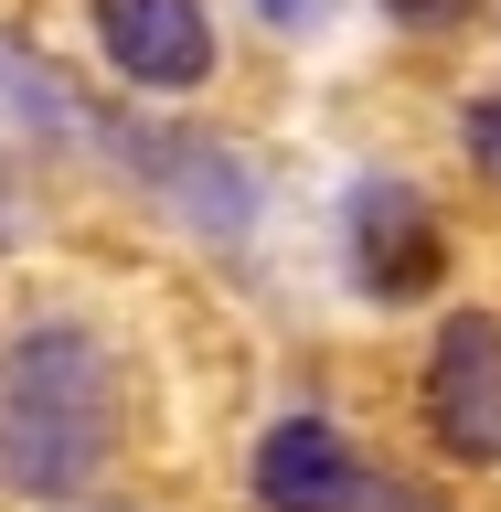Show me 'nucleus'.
Instances as JSON below:
<instances>
[{
    "label": "nucleus",
    "mask_w": 501,
    "mask_h": 512,
    "mask_svg": "<svg viewBox=\"0 0 501 512\" xmlns=\"http://www.w3.org/2000/svg\"><path fill=\"white\" fill-rule=\"evenodd\" d=\"M118 448V363L86 320H32L0 352V480L32 502L86 491Z\"/></svg>",
    "instance_id": "1"
},
{
    "label": "nucleus",
    "mask_w": 501,
    "mask_h": 512,
    "mask_svg": "<svg viewBox=\"0 0 501 512\" xmlns=\"http://www.w3.org/2000/svg\"><path fill=\"white\" fill-rule=\"evenodd\" d=\"M427 416L459 459H501V320L459 310L438 331V363H427Z\"/></svg>",
    "instance_id": "2"
},
{
    "label": "nucleus",
    "mask_w": 501,
    "mask_h": 512,
    "mask_svg": "<svg viewBox=\"0 0 501 512\" xmlns=\"http://www.w3.org/2000/svg\"><path fill=\"white\" fill-rule=\"evenodd\" d=\"M96 32H107L118 75H139V86H203V64H214L203 0H96Z\"/></svg>",
    "instance_id": "3"
},
{
    "label": "nucleus",
    "mask_w": 501,
    "mask_h": 512,
    "mask_svg": "<svg viewBox=\"0 0 501 512\" xmlns=\"http://www.w3.org/2000/svg\"><path fill=\"white\" fill-rule=\"evenodd\" d=\"M256 502L267 512H352L363 502V459H352L320 416H288L256 448Z\"/></svg>",
    "instance_id": "4"
},
{
    "label": "nucleus",
    "mask_w": 501,
    "mask_h": 512,
    "mask_svg": "<svg viewBox=\"0 0 501 512\" xmlns=\"http://www.w3.org/2000/svg\"><path fill=\"white\" fill-rule=\"evenodd\" d=\"M352 256H363V288L416 299V288L438 278V224H427V203H416L406 182H363V203H352Z\"/></svg>",
    "instance_id": "5"
},
{
    "label": "nucleus",
    "mask_w": 501,
    "mask_h": 512,
    "mask_svg": "<svg viewBox=\"0 0 501 512\" xmlns=\"http://www.w3.org/2000/svg\"><path fill=\"white\" fill-rule=\"evenodd\" d=\"M267 11H278V22H299V11H310V0H267Z\"/></svg>",
    "instance_id": "6"
}]
</instances>
